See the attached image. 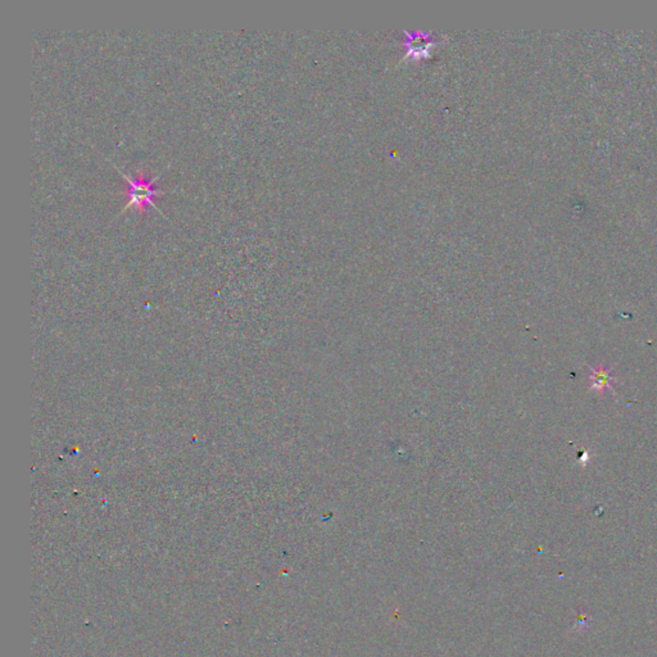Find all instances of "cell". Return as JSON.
Returning a JSON list of instances; mask_svg holds the SVG:
<instances>
[{
    "label": "cell",
    "instance_id": "1",
    "mask_svg": "<svg viewBox=\"0 0 657 657\" xmlns=\"http://www.w3.org/2000/svg\"><path fill=\"white\" fill-rule=\"evenodd\" d=\"M122 177L126 179L128 183V202L125 210L128 208H136L139 211H145L147 205L156 207V198L163 194L162 191L157 189L155 186L157 179L159 176L152 179L150 181H147L143 174L138 177H130L125 174H122Z\"/></svg>",
    "mask_w": 657,
    "mask_h": 657
},
{
    "label": "cell",
    "instance_id": "2",
    "mask_svg": "<svg viewBox=\"0 0 657 657\" xmlns=\"http://www.w3.org/2000/svg\"><path fill=\"white\" fill-rule=\"evenodd\" d=\"M589 382L591 387L598 390V392H605L608 389L613 388V384L616 382L611 368L606 366H600V368H591V375H589Z\"/></svg>",
    "mask_w": 657,
    "mask_h": 657
}]
</instances>
